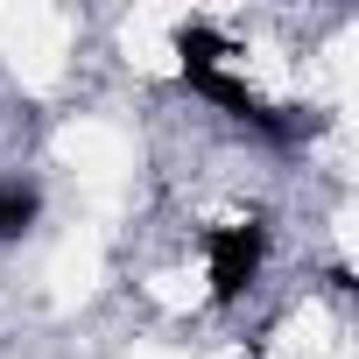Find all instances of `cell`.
<instances>
[{"mask_svg":"<svg viewBox=\"0 0 359 359\" xmlns=\"http://www.w3.org/2000/svg\"><path fill=\"white\" fill-rule=\"evenodd\" d=\"M261 261H268V226L261 219H226V226H205V282H212V303H240L254 282H261Z\"/></svg>","mask_w":359,"mask_h":359,"instance_id":"1","label":"cell"},{"mask_svg":"<svg viewBox=\"0 0 359 359\" xmlns=\"http://www.w3.org/2000/svg\"><path fill=\"white\" fill-rule=\"evenodd\" d=\"M169 43H176V64H184V71H219V64L233 57V43H226L212 22H184Z\"/></svg>","mask_w":359,"mask_h":359,"instance_id":"2","label":"cell"},{"mask_svg":"<svg viewBox=\"0 0 359 359\" xmlns=\"http://www.w3.org/2000/svg\"><path fill=\"white\" fill-rule=\"evenodd\" d=\"M43 219V191L36 184H0V240H22Z\"/></svg>","mask_w":359,"mask_h":359,"instance_id":"3","label":"cell"}]
</instances>
